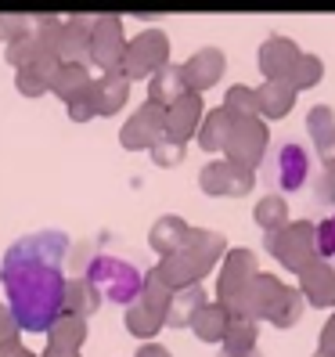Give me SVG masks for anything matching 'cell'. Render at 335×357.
I'll use <instances>...</instances> for the list:
<instances>
[{"instance_id": "6da1fadb", "label": "cell", "mask_w": 335, "mask_h": 357, "mask_svg": "<svg viewBox=\"0 0 335 357\" xmlns=\"http://www.w3.org/2000/svg\"><path fill=\"white\" fill-rule=\"evenodd\" d=\"M69 253V235L36 231L18 238L0 264V278L8 289V310L22 332H47L65 314V275L61 260Z\"/></svg>"}, {"instance_id": "7a4b0ae2", "label": "cell", "mask_w": 335, "mask_h": 357, "mask_svg": "<svg viewBox=\"0 0 335 357\" xmlns=\"http://www.w3.org/2000/svg\"><path fill=\"white\" fill-rule=\"evenodd\" d=\"M224 249V238L213 235V231H187L184 245L177 249L173 257H162V264L152 271V275L170 289V292H180V289H192L198 285V278L205 275L213 260L220 257Z\"/></svg>"}, {"instance_id": "3957f363", "label": "cell", "mask_w": 335, "mask_h": 357, "mask_svg": "<svg viewBox=\"0 0 335 357\" xmlns=\"http://www.w3.org/2000/svg\"><path fill=\"white\" fill-rule=\"evenodd\" d=\"M83 278L98 289V296L112 300V303H134V300L141 296V289H144L141 271H137L130 260L104 257V253L87 264V275H83Z\"/></svg>"}, {"instance_id": "277c9868", "label": "cell", "mask_w": 335, "mask_h": 357, "mask_svg": "<svg viewBox=\"0 0 335 357\" xmlns=\"http://www.w3.org/2000/svg\"><path fill=\"white\" fill-rule=\"evenodd\" d=\"M267 249L274 253L285 267L292 271H303L306 264H313V253H318V227L296 220V224H285L281 231L267 235Z\"/></svg>"}, {"instance_id": "5b68a950", "label": "cell", "mask_w": 335, "mask_h": 357, "mask_svg": "<svg viewBox=\"0 0 335 357\" xmlns=\"http://www.w3.org/2000/svg\"><path fill=\"white\" fill-rule=\"evenodd\" d=\"M170 296L173 292L166 289L155 275L144 278V289H141V296L134 300L130 314H127V325L134 335H155L159 325L166 321V307H170Z\"/></svg>"}, {"instance_id": "8992f818", "label": "cell", "mask_w": 335, "mask_h": 357, "mask_svg": "<svg viewBox=\"0 0 335 357\" xmlns=\"http://www.w3.org/2000/svg\"><path fill=\"white\" fill-rule=\"evenodd\" d=\"M166 58H170V47H166V33L159 29H148L141 33L130 47H123V76L127 79H144L152 76L166 66Z\"/></svg>"}, {"instance_id": "52a82bcc", "label": "cell", "mask_w": 335, "mask_h": 357, "mask_svg": "<svg viewBox=\"0 0 335 357\" xmlns=\"http://www.w3.org/2000/svg\"><path fill=\"white\" fill-rule=\"evenodd\" d=\"M310 177V155L303 144H278L274 155L267 162V181L278 188V192H299Z\"/></svg>"}, {"instance_id": "ba28073f", "label": "cell", "mask_w": 335, "mask_h": 357, "mask_svg": "<svg viewBox=\"0 0 335 357\" xmlns=\"http://www.w3.org/2000/svg\"><path fill=\"white\" fill-rule=\"evenodd\" d=\"M224 149H227V155H231V162L245 166V170H253V162H260V155L267 149V127L260 123V116L235 119Z\"/></svg>"}, {"instance_id": "9c48e42d", "label": "cell", "mask_w": 335, "mask_h": 357, "mask_svg": "<svg viewBox=\"0 0 335 357\" xmlns=\"http://www.w3.org/2000/svg\"><path fill=\"white\" fill-rule=\"evenodd\" d=\"M256 278V267H253V253L249 249H231V257L224 264V275H220V307L235 318L242 292L249 289V282Z\"/></svg>"}, {"instance_id": "30bf717a", "label": "cell", "mask_w": 335, "mask_h": 357, "mask_svg": "<svg viewBox=\"0 0 335 357\" xmlns=\"http://www.w3.org/2000/svg\"><path fill=\"white\" fill-rule=\"evenodd\" d=\"M91 61H98L104 73H116L123 66V26H119V18L101 15L91 26Z\"/></svg>"}, {"instance_id": "8fae6325", "label": "cell", "mask_w": 335, "mask_h": 357, "mask_svg": "<svg viewBox=\"0 0 335 357\" xmlns=\"http://www.w3.org/2000/svg\"><path fill=\"white\" fill-rule=\"evenodd\" d=\"M198 184L205 195H245L253 188V170L224 159V162H209L198 174Z\"/></svg>"}, {"instance_id": "7c38bea8", "label": "cell", "mask_w": 335, "mask_h": 357, "mask_svg": "<svg viewBox=\"0 0 335 357\" xmlns=\"http://www.w3.org/2000/svg\"><path fill=\"white\" fill-rule=\"evenodd\" d=\"M162 134H166V109L148 101L127 127H123V144H127V149H155V141Z\"/></svg>"}, {"instance_id": "4fadbf2b", "label": "cell", "mask_w": 335, "mask_h": 357, "mask_svg": "<svg viewBox=\"0 0 335 357\" xmlns=\"http://www.w3.org/2000/svg\"><path fill=\"white\" fill-rule=\"evenodd\" d=\"M220 73H224V58H220V51H213V47H202L198 54H192V58L180 66V79H184V87L192 91V94L213 87Z\"/></svg>"}, {"instance_id": "5bb4252c", "label": "cell", "mask_w": 335, "mask_h": 357, "mask_svg": "<svg viewBox=\"0 0 335 357\" xmlns=\"http://www.w3.org/2000/svg\"><path fill=\"white\" fill-rule=\"evenodd\" d=\"M91 26L94 22H87L79 15H72V22L58 26V44H54L58 61L65 58V66H79L83 58H91Z\"/></svg>"}, {"instance_id": "9a60e30c", "label": "cell", "mask_w": 335, "mask_h": 357, "mask_svg": "<svg viewBox=\"0 0 335 357\" xmlns=\"http://www.w3.org/2000/svg\"><path fill=\"white\" fill-rule=\"evenodd\" d=\"M296 61H299V51L292 40L285 36H270L267 44L260 47V69L267 73V79H288V73L296 69Z\"/></svg>"}, {"instance_id": "2e32d148", "label": "cell", "mask_w": 335, "mask_h": 357, "mask_svg": "<svg viewBox=\"0 0 335 357\" xmlns=\"http://www.w3.org/2000/svg\"><path fill=\"white\" fill-rule=\"evenodd\" d=\"M198 119H202V101H198V94L187 91L184 98H177L170 109H166V134L177 137V141H187L198 130Z\"/></svg>"}, {"instance_id": "e0dca14e", "label": "cell", "mask_w": 335, "mask_h": 357, "mask_svg": "<svg viewBox=\"0 0 335 357\" xmlns=\"http://www.w3.org/2000/svg\"><path fill=\"white\" fill-rule=\"evenodd\" d=\"M299 278H303V292H306V300L313 307H325L332 303V289H335V271L325 264V260H313L299 271Z\"/></svg>"}, {"instance_id": "ac0fdd59", "label": "cell", "mask_w": 335, "mask_h": 357, "mask_svg": "<svg viewBox=\"0 0 335 357\" xmlns=\"http://www.w3.org/2000/svg\"><path fill=\"white\" fill-rule=\"evenodd\" d=\"M127 87H130V79L123 76V69H116V73H104V76L94 83V94H98V112H101V116H112L116 109H123V101H127Z\"/></svg>"}, {"instance_id": "d6986e66", "label": "cell", "mask_w": 335, "mask_h": 357, "mask_svg": "<svg viewBox=\"0 0 335 357\" xmlns=\"http://www.w3.org/2000/svg\"><path fill=\"white\" fill-rule=\"evenodd\" d=\"M292 101H296V91L288 87V83H281V79H267L263 87L256 91V112H263V116H285L288 109H292Z\"/></svg>"}, {"instance_id": "ffe728a7", "label": "cell", "mask_w": 335, "mask_h": 357, "mask_svg": "<svg viewBox=\"0 0 335 357\" xmlns=\"http://www.w3.org/2000/svg\"><path fill=\"white\" fill-rule=\"evenodd\" d=\"M148 94H152V105H159V109H170V105H173L177 98H184V94H187L184 79H180V69L162 66V69L152 76V83H148Z\"/></svg>"}, {"instance_id": "44dd1931", "label": "cell", "mask_w": 335, "mask_h": 357, "mask_svg": "<svg viewBox=\"0 0 335 357\" xmlns=\"http://www.w3.org/2000/svg\"><path fill=\"white\" fill-rule=\"evenodd\" d=\"M205 307V292L198 289V285H192V289H180V292H173L170 296V310H166V321L170 325H192V318Z\"/></svg>"}, {"instance_id": "7402d4cb", "label": "cell", "mask_w": 335, "mask_h": 357, "mask_svg": "<svg viewBox=\"0 0 335 357\" xmlns=\"http://www.w3.org/2000/svg\"><path fill=\"white\" fill-rule=\"evenodd\" d=\"M98 289L87 282V278H72L65 282V314H72V318H83L87 321V314L98 310Z\"/></svg>"}, {"instance_id": "603a6c76", "label": "cell", "mask_w": 335, "mask_h": 357, "mask_svg": "<svg viewBox=\"0 0 335 357\" xmlns=\"http://www.w3.org/2000/svg\"><path fill=\"white\" fill-rule=\"evenodd\" d=\"M227 321H231V314H227L220 303H213V307H202L195 318H192V328L198 332V340L202 343H220L224 340V332H227Z\"/></svg>"}, {"instance_id": "cb8c5ba5", "label": "cell", "mask_w": 335, "mask_h": 357, "mask_svg": "<svg viewBox=\"0 0 335 357\" xmlns=\"http://www.w3.org/2000/svg\"><path fill=\"white\" fill-rule=\"evenodd\" d=\"M47 332H54L51 335V347L54 350H79V343L87 340V321L83 318H72V314H61V318L47 328Z\"/></svg>"}, {"instance_id": "d4e9b609", "label": "cell", "mask_w": 335, "mask_h": 357, "mask_svg": "<svg viewBox=\"0 0 335 357\" xmlns=\"http://www.w3.org/2000/svg\"><path fill=\"white\" fill-rule=\"evenodd\" d=\"M253 321L245 318H231L227 321V332H224V357H249L256 350V340H253Z\"/></svg>"}, {"instance_id": "484cf974", "label": "cell", "mask_w": 335, "mask_h": 357, "mask_svg": "<svg viewBox=\"0 0 335 357\" xmlns=\"http://www.w3.org/2000/svg\"><path fill=\"white\" fill-rule=\"evenodd\" d=\"M187 238V227L180 217H162L155 227H152V249H159L162 257H173L177 249L184 245Z\"/></svg>"}, {"instance_id": "4316f807", "label": "cell", "mask_w": 335, "mask_h": 357, "mask_svg": "<svg viewBox=\"0 0 335 357\" xmlns=\"http://www.w3.org/2000/svg\"><path fill=\"white\" fill-rule=\"evenodd\" d=\"M306 127H310L313 141H318V149L325 152V159H335V112L318 105V109L306 116Z\"/></svg>"}, {"instance_id": "83f0119b", "label": "cell", "mask_w": 335, "mask_h": 357, "mask_svg": "<svg viewBox=\"0 0 335 357\" xmlns=\"http://www.w3.org/2000/svg\"><path fill=\"white\" fill-rule=\"evenodd\" d=\"M231 116H227L224 109L220 112H209L205 119H202V134H198V141H202V149H209V152H220L224 144H227V134H231Z\"/></svg>"}, {"instance_id": "f1b7e54d", "label": "cell", "mask_w": 335, "mask_h": 357, "mask_svg": "<svg viewBox=\"0 0 335 357\" xmlns=\"http://www.w3.org/2000/svg\"><path fill=\"white\" fill-rule=\"evenodd\" d=\"M87 87H91V79L83 73V66H58V73L51 76V91H58L65 101L79 98Z\"/></svg>"}, {"instance_id": "f546056e", "label": "cell", "mask_w": 335, "mask_h": 357, "mask_svg": "<svg viewBox=\"0 0 335 357\" xmlns=\"http://www.w3.org/2000/svg\"><path fill=\"white\" fill-rule=\"evenodd\" d=\"M256 224L267 231V235H274V231H281L285 224H288V209H285V199L281 195H267V199H260V206H256Z\"/></svg>"}, {"instance_id": "4dcf8cb0", "label": "cell", "mask_w": 335, "mask_h": 357, "mask_svg": "<svg viewBox=\"0 0 335 357\" xmlns=\"http://www.w3.org/2000/svg\"><path fill=\"white\" fill-rule=\"evenodd\" d=\"M299 314H303V296L296 289H281L274 310H270V321H274L278 328H288V325L299 321Z\"/></svg>"}, {"instance_id": "1f68e13d", "label": "cell", "mask_w": 335, "mask_h": 357, "mask_svg": "<svg viewBox=\"0 0 335 357\" xmlns=\"http://www.w3.org/2000/svg\"><path fill=\"white\" fill-rule=\"evenodd\" d=\"M224 112L231 119H249V116H260L256 112V91L249 87H231L224 98Z\"/></svg>"}, {"instance_id": "d6a6232c", "label": "cell", "mask_w": 335, "mask_h": 357, "mask_svg": "<svg viewBox=\"0 0 335 357\" xmlns=\"http://www.w3.org/2000/svg\"><path fill=\"white\" fill-rule=\"evenodd\" d=\"M321 79V61L318 58H310V54H299V61H296V69L288 73V87L292 91H299V87H313V83Z\"/></svg>"}, {"instance_id": "836d02e7", "label": "cell", "mask_w": 335, "mask_h": 357, "mask_svg": "<svg viewBox=\"0 0 335 357\" xmlns=\"http://www.w3.org/2000/svg\"><path fill=\"white\" fill-rule=\"evenodd\" d=\"M152 155H155L159 166H177L180 155H184V141H177V137H170V134H162V137L155 141Z\"/></svg>"}, {"instance_id": "e575fe53", "label": "cell", "mask_w": 335, "mask_h": 357, "mask_svg": "<svg viewBox=\"0 0 335 357\" xmlns=\"http://www.w3.org/2000/svg\"><path fill=\"white\" fill-rule=\"evenodd\" d=\"M69 116H72L76 123L91 119V116H98V94H94V83H91V87L83 91L79 98H72V101H69Z\"/></svg>"}, {"instance_id": "d590c367", "label": "cell", "mask_w": 335, "mask_h": 357, "mask_svg": "<svg viewBox=\"0 0 335 357\" xmlns=\"http://www.w3.org/2000/svg\"><path fill=\"white\" fill-rule=\"evenodd\" d=\"M318 202L335 206V159H325L321 177H318Z\"/></svg>"}, {"instance_id": "8d00e7d4", "label": "cell", "mask_w": 335, "mask_h": 357, "mask_svg": "<svg viewBox=\"0 0 335 357\" xmlns=\"http://www.w3.org/2000/svg\"><path fill=\"white\" fill-rule=\"evenodd\" d=\"M318 253L321 257H335V213L318 224Z\"/></svg>"}, {"instance_id": "74e56055", "label": "cell", "mask_w": 335, "mask_h": 357, "mask_svg": "<svg viewBox=\"0 0 335 357\" xmlns=\"http://www.w3.org/2000/svg\"><path fill=\"white\" fill-rule=\"evenodd\" d=\"M18 321H15V314L8 310V303L0 307V347H11V343H18Z\"/></svg>"}, {"instance_id": "f35d334b", "label": "cell", "mask_w": 335, "mask_h": 357, "mask_svg": "<svg viewBox=\"0 0 335 357\" xmlns=\"http://www.w3.org/2000/svg\"><path fill=\"white\" fill-rule=\"evenodd\" d=\"M22 33H29V22H26L22 15H4V18H0V36L18 40Z\"/></svg>"}, {"instance_id": "ab89813d", "label": "cell", "mask_w": 335, "mask_h": 357, "mask_svg": "<svg viewBox=\"0 0 335 357\" xmlns=\"http://www.w3.org/2000/svg\"><path fill=\"white\" fill-rule=\"evenodd\" d=\"M321 354L325 357H335V318L325 325V340H321Z\"/></svg>"}, {"instance_id": "60d3db41", "label": "cell", "mask_w": 335, "mask_h": 357, "mask_svg": "<svg viewBox=\"0 0 335 357\" xmlns=\"http://www.w3.org/2000/svg\"><path fill=\"white\" fill-rule=\"evenodd\" d=\"M137 357H170V354H166L159 343H144V347L137 350Z\"/></svg>"}, {"instance_id": "b9f144b4", "label": "cell", "mask_w": 335, "mask_h": 357, "mask_svg": "<svg viewBox=\"0 0 335 357\" xmlns=\"http://www.w3.org/2000/svg\"><path fill=\"white\" fill-rule=\"evenodd\" d=\"M0 357H33L26 347H18V343H11V347H0Z\"/></svg>"}, {"instance_id": "7bdbcfd3", "label": "cell", "mask_w": 335, "mask_h": 357, "mask_svg": "<svg viewBox=\"0 0 335 357\" xmlns=\"http://www.w3.org/2000/svg\"><path fill=\"white\" fill-rule=\"evenodd\" d=\"M44 357H79V354H72V350H54V347H47V354Z\"/></svg>"}, {"instance_id": "ee69618b", "label": "cell", "mask_w": 335, "mask_h": 357, "mask_svg": "<svg viewBox=\"0 0 335 357\" xmlns=\"http://www.w3.org/2000/svg\"><path fill=\"white\" fill-rule=\"evenodd\" d=\"M220 357H224V354H220ZM249 357H263V354H260V350H253V354H249Z\"/></svg>"}, {"instance_id": "f6af8a7d", "label": "cell", "mask_w": 335, "mask_h": 357, "mask_svg": "<svg viewBox=\"0 0 335 357\" xmlns=\"http://www.w3.org/2000/svg\"><path fill=\"white\" fill-rule=\"evenodd\" d=\"M332 307H335V289H332Z\"/></svg>"}, {"instance_id": "bcb514c9", "label": "cell", "mask_w": 335, "mask_h": 357, "mask_svg": "<svg viewBox=\"0 0 335 357\" xmlns=\"http://www.w3.org/2000/svg\"><path fill=\"white\" fill-rule=\"evenodd\" d=\"M313 357H325V354H313Z\"/></svg>"}]
</instances>
